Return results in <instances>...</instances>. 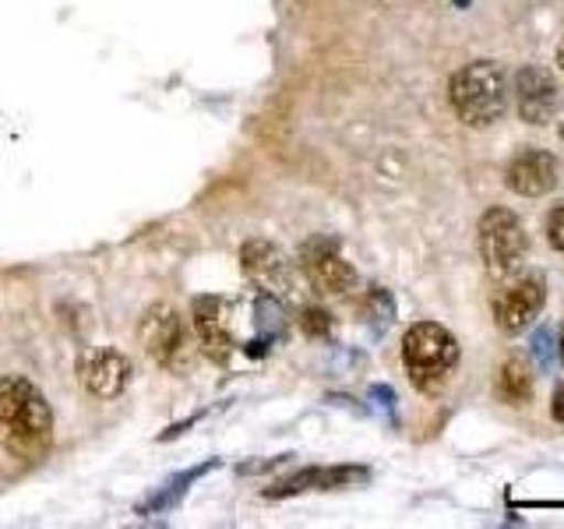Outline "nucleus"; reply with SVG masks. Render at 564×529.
Here are the masks:
<instances>
[{
	"label": "nucleus",
	"mask_w": 564,
	"mask_h": 529,
	"mask_svg": "<svg viewBox=\"0 0 564 529\" xmlns=\"http://www.w3.org/2000/svg\"><path fill=\"white\" fill-rule=\"evenodd\" d=\"M300 264H304L311 287L322 290V293L346 296L352 287H357V272H352L349 261H343L339 247H335L332 240L304 244V251H300Z\"/></svg>",
	"instance_id": "obj_8"
},
{
	"label": "nucleus",
	"mask_w": 564,
	"mask_h": 529,
	"mask_svg": "<svg viewBox=\"0 0 564 529\" xmlns=\"http://www.w3.org/2000/svg\"><path fill=\"white\" fill-rule=\"evenodd\" d=\"M78 378L96 399H117L131 381V360L123 357L120 349H110V346L88 349L82 357Z\"/></svg>",
	"instance_id": "obj_10"
},
{
	"label": "nucleus",
	"mask_w": 564,
	"mask_h": 529,
	"mask_svg": "<svg viewBox=\"0 0 564 529\" xmlns=\"http://www.w3.org/2000/svg\"><path fill=\"white\" fill-rule=\"evenodd\" d=\"M367 481V469L357 466H343V469H304L296 473L293 481L279 484L275 490H269V498H286V494H300V490H328V487H346Z\"/></svg>",
	"instance_id": "obj_13"
},
{
	"label": "nucleus",
	"mask_w": 564,
	"mask_h": 529,
	"mask_svg": "<svg viewBox=\"0 0 564 529\" xmlns=\"http://www.w3.org/2000/svg\"><path fill=\"white\" fill-rule=\"evenodd\" d=\"M557 357L564 360V325H561V346H557Z\"/></svg>",
	"instance_id": "obj_20"
},
{
	"label": "nucleus",
	"mask_w": 564,
	"mask_h": 529,
	"mask_svg": "<svg viewBox=\"0 0 564 529\" xmlns=\"http://www.w3.org/2000/svg\"><path fill=\"white\" fill-rule=\"evenodd\" d=\"M508 191L522 194V198H543L557 187V159L540 149H522L505 170Z\"/></svg>",
	"instance_id": "obj_11"
},
{
	"label": "nucleus",
	"mask_w": 564,
	"mask_h": 529,
	"mask_svg": "<svg viewBox=\"0 0 564 529\" xmlns=\"http://www.w3.org/2000/svg\"><path fill=\"white\" fill-rule=\"evenodd\" d=\"M533 357L540 370H551L557 364V346H554V332L551 328H536L533 335Z\"/></svg>",
	"instance_id": "obj_15"
},
{
	"label": "nucleus",
	"mask_w": 564,
	"mask_h": 529,
	"mask_svg": "<svg viewBox=\"0 0 564 529\" xmlns=\"http://www.w3.org/2000/svg\"><path fill=\"white\" fill-rule=\"evenodd\" d=\"M551 413H554V420H557V423H564V385H557V388H554V402H551Z\"/></svg>",
	"instance_id": "obj_18"
},
{
	"label": "nucleus",
	"mask_w": 564,
	"mask_h": 529,
	"mask_svg": "<svg viewBox=\"0 0 564 529\" xmlns=\"http://www.w3.org/2000/svg\"><path fill=\"white\" fill-rule=\"evenodd\" d=\"M0 445L11 458L40 463L53 445V410L25 378H0Z\"/></svg>",
	"instance_id": "obj_1"
},
{
	"label": "nucleus",
	"mask_w": 564,
	"mask_h": 529,
	"mask_svg": "<svg viewBox=\"0 0 564 529\" xmlns=\"http://www.w3.org/2000/svg\"><path fill=\"white\" fill-rule=\"evenodd\" d=\"M194 328H198V339L208 357H216V360L229 357V349H234V332H229V317H226L223 300H216V296L194 300Z\"/></svg>",
	"instance_id": "obj_12"
},
{
	"label": "nucleus",
	"mask_w": 564,
	"mask_h": 529,
	"mask_svg": "<svg viewBox=\"0 0 564 529\" xmlns=\"http://www.w3.org/2000/svg\"><path fill=\"white\" fill-rule=\"evenodd\" d=\"M511 93H516L519 120L529 123V128H543V123H551L557 106H561V88H557L554 75L546 67H536V64L519 67Z\"/></svg>",
	"instance_id": "obj_6"
},
{
	"label": "nucleus",
	"mask_w": 564,
	"mask_h": 529,
	"mask_svg": "<svg viewBox=\"0 0 564 529\" xmlns=\"http://www.w3.org/2000/svg\"><path fill=\"white\" fill-rule=\"evenodd\" d=\"M240 264H243L247 279H251L264 296H275V300L293 296V287H296L293 264L286 261V255H282L275 244H269V240L243 244Z\"/></svg>",
	"instance_id": "obj_7"
},
{
	"label": "nucleus",
	"mask_w": 564,
	"mask_h": 529,
	"mask_svg": "<svg viewBox=\"0 0 564 529\" xmlns=\"http://www.w3.org/2000/svg\"><path fill=\"white\" fill-rule=\"evenodd\" d=\"M476 247H480V261L490 279H508L522 269L529 237L525 226L511 208H487L480 229H476Z\"/></svg>",
	"instance_id": "obj_4"
},
{
	"label": "nucleus",
	"mask_w": 564,
	"mask_h": 529,
	"mask_svg": "<svg viewBox=\"0 0 564 529\" xmlns=\"http://www.w3.org/2000/svg\"><path fill=\"white\" fill-rule=\"evenodd\" d=\"M448 102L466 128H490L508 110V75L498 61H473L448 82Z\"/></svg>",
	"instance_id": "obj_2"
},
{
	"label": "nucleus",
	"mask_w": 564,
	"mask_h": 529,
	"mask_svg": "<svg viewBox=\"0 0 564 529\" xmlns=\"http://www.w3.org/2000/svg\"><path fill=\"white\" fill-rule=\"evenodd\" d=\"M557 67L564 71V35H561V43H557Z\"/></svg>",
	"instance_id": "obj_19"
},
{
	"label": "nucleus",
	"mask_w": 564,
	"mask_h": 529,
	"mask_svg": "<svg viewBox=\"0 0 564 529\" xmlns=\"http://www.w3.org/2000/svg\"><path fill=\"white\" fill-rule=\"evenodd\" d=\"M328 328H332V317H328L325 311L311 307V311L304 314V332H307V335H328Z\"/></svg>",
	"instance_id": "obj_17"
},
{
	"label": "nucleus",
	"mask_w": 564,
	"mask_h": 529,
	"mask_svg": "<svg viewBox=\"0 0 564 529\" xmlns=\"http://www.w3.org/2000/svg\"><path fill=\"white\" fill-rule=\"evenodd\" d=\"M546 240H551L554 251H564V205H557L551 216H546Z\"/></svg>",
	"instance_id": "obj_16"
},
{
	"label": "nucleus",
	"mask_w": 564,
	"mask_h": 529,
	"mask_svg": "<svg viewBox=\"0 0 564 529\" xmlns=\"http://www.w3.org/2000/svg\"><path fill=\"white\" fill-rule=\"evenodd\" d=\"M533 388H536V375L529 367L525 357H505L498 367V396L508 406H525L533 399Z\"/></svg>",
	"instance_id": "obj_14"
},
{
	"label": "nucleus",
	"mask_w": 564,
	"mask_h": 529,
	"mask_svg": "<svg viewBox=\"0 0 564 529\" xmlns=\"http://www.w3.org/2000/svg\"><path fill=\"white\" fill-rule=\"evenodd\" d=\"M402 364L410 381L420 392H431L452 375L458 364V343L455 335L437 322H416L402 339Z\"/></svg>",
	"instance_id": "obj_3"
},
{
	"label": "nucleus",
	"mask_w": 564,
	"mask_h": 529,
	"mask_svg": "<svg viewBox=\"0 0 564 529\" xmlns=\"http://www.w3.org/2000/svg\"><path fill=\"white\" fill-rule=\"evenodd\" d=\"M138 339L155 364H173L176 353L184 349V339H187L184 317L176 314L170 304H152L145 314H141Z\"/></svg>",
	"instance_id": "obj_9"
},
{
	"label": "nucleus",
	"mask_w": 564,
	"mask_h": 529,
	"mask_svg": "<svg viewBox=\"0 0 564 529\" xmlns=\"http://www.w3.org/2000/svg\"><path fill=\"white\" fill-rule=\"evenodd\" d=\"M561 138H564V128H561Z\"/></svg>",
	"instance_id": "obj_21"
},
{
	"label": "nucleus",
	"mask_w": 564,
	"mask_h": 529,
	"mask_svg": "<svg viewBox=\"0 0 564 529\" xmlns=\"http://www.w3.org/2000/svg\"><path fill=\"white\" fill-rule=\"evenodd\" d=\"M546 304V279L540 272H525L494 296V325L505 335H519L536 322Z\"/></svg>",
	"instance_id": "obj_5"
}]
</instances>
